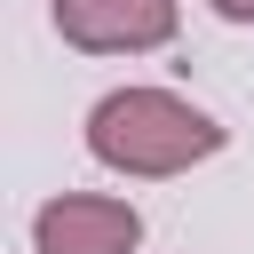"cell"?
<instances>
[{
  "label": "cell",
  "mask_w": 254,
  "mask_h": 254,
  "mask_svg": "<svg viewBox=\"0 0 254 254\" xmlns=\"http://www.w3.org/2000/svg\"><path fill=\"white\" fill-rule=\"evenodd\" d=\"M48 16L87 56H143L175 40V0H48Z\"/></svg>",
  "instance_id": "cell-3"
},
{
  "label": "cell",
  "mask_w": 254,
  "mask_h": 254,
  "mask_svg": "<svg viewBox=\"0 0 254 254\" xmlns=\"http://www.w3.org/2000/svg\"><path fill=\"white\" fill-rule=\"evenodd\" d=\"M87 151H95L111 175L159 183V175H183V167L214 159V151H222V127H214L198 103H183L175 87H111V95L87 111Z\"/></svg>",
  "instance_id": "cell-1"
},
{
  "label": "cell",
  "mask_w": 254,
  "mask_h": 254,
  "mask_svg": "<svg viewBox=\"0 0 254 254\" xmlns=\"http://www.w3.org/2000/svg\"><path fill=\"white\" fill-rule=\"evenodd\" d=\"M135 246H143V214L103 190H64L32 214V254H135Z\"/></svg>",
  "instance_id": "cell-2"
},
{
  "label": "cell",
  "mask_w": 254,
  "mask_h": 254,
  "mask_svg": "<svg viewBox=\"0 0 254 254\" xmlns=\"http://www.w3.org/2000/svg\"><path fill=\"white\" fill-rule=\"evenodd\" d=\"M214 16H230V24H254V0H214Z\"/></svg>",
  "instance_id": "cell-4"
}]
</instances>
